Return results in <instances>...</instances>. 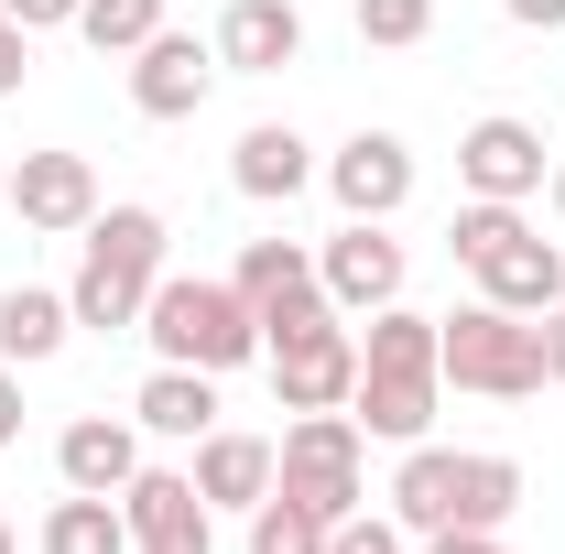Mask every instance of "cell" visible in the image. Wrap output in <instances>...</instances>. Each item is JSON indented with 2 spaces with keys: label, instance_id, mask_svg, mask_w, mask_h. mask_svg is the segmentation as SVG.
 I'll return each mask as SVG.
<instances>
[{
  "label": "cell",
  "instance_id": "cell-1",
  "mask_svg": "<svg viewBox=\"0 0 565 554\" xmlns=\"http://www.w3.org/2000/svg\"><path fill=\"white\" fill-rule=\"evenodd\" d=\"M141 338H152V359H174V370H250L262 359V316H250L239 283L163 273L152 305H141Z\"/></svg>",
  "mask_w": 565,
  "mask_h": 554
},
{
  "label": "cell",
  "instance_id": "cell-2",
  "mask_svg": "<svg viewBox=\"0 0 565 554\" xmlns=\"http://www.w3.org/2000/svg\"><path fill=\"white\" fill-rule=\"evenodd\" d=\"M163 217L152 207H98L87 217V262H76L66 305L76 327H98V338H120V327H141V305H152V283H163Z\"/></svg>",
  "mask_w": 565,
  "mask_h": 554
},
{
  "label": "cell",
  "instance_id": "cell-3",
  "mask_svg": "<svg viewBox=\"0 0 565 554\" xmlns=\"http://www.w3.org/2000/svg\"><path fill=\"white\" fill-rule=\"evenodd\" d=\"M435 370L479 403H533L544 392V316L457 305V316H435Z\"/></svg>",
  "mask_w": 565,
  "mask_h": 554
},
{
  "label": "cell",
  "instance_id": "cell-4",
  "mask_svg": "<svg viewBox=\"0 0 565 554\" xmlns=\"http://www.w3.org/2000/svg\"><path fill=\"white\" fill-rule=\"evenodd\" d=\"M359 414H294L282 424V446H273V489L282 500H305L316 522H349V511H370L359 500Z\"/></svg>",
  "mask_w": 565,
  "mask_h": 554
},
{
  "label": "cell",
  "instance_id": "cell-5",
  "mask_svg": "<svg viewBox=\"0 0 565 554\" xmlns=\"http://www.w3.org/2000/svg\"><path fill=\"white\" fill-rule=\"evenodd\" d=\"M262 359H273V392H282V414H349V392H359V338L338 327V316H316V327L273 338Z\"/></svg>",
  "mask_w": 565,
  "mask_h": 554
},
{
  "label": "cell",
  "instance_id": "cell-6",
  "mask_svg": "<svg viewBox=\"0 0 565 554\" xmlns=\"http://www.w3.org/2000/svg\"><path fill=\"white\" fill-rule=\"evenodd\" d=\"M403 239H392V217H349L327 251H316V283H327V305L338 316H381V305H403Z\"/></svg>",
  "mask_w": 565,
  "mask_h": 554
},
{
  "label": "cell",
  "instance_id": "cell-7",
  "mask_svg": "<svg viewBox=\"0 0 565 554\" xmlns=\"http://www.w3.org/2000/svg\"><path fill=\"white\" fill-rule=\"evenodd\" d=\"M228 283L250 294V316H262V348L294 338V327H316V316H338V305H327V283H316V251H305V239H250Z\"/></svg>",
  "mask_w": 565,
  "mask_h": 554
},
{
  "label": "cell",
  "instance_id": "cell-8",
  "mask_svg": "<svg viewBox=\"0 0 565 554\" xmlns=\"http://www.w3.org/2000/svg\"><path fill=\"white\" fill-rule=\"evenodd\" d=\"M120 522H131V554H217V511L185 468H141L120 489Z\"/></svg>",
  "mask_w": 565,
  "mask_h": 554
},
{
  "label": "cell",
  "instance_id": "cell-9",
  "mask_svg": "<svg viewBox=\"0 0 565 554\" xmlns=\"http://www.w3.org/2000/svg\"><path fill=\"white\" fill-rule=\"evenodd\" d=\"M327 196L349 217H403L414 207V141L403 131H349L327 152Z\"/></svg>",
  "mask_w": 565,
  "mask_h": 554
},
{
  "label": "cell",
  "instance_id": "cell-10",
  "mask_svg": "<svg viewBox=\"0 0 565 554\" xmlns=\"http://www.w3.org/2000/svg\"><path fill=\"white\" fill-rule=\"evenodd\" d=\"M217 76H228L217 44H196V33H152V44L131 55V109H141V120H196Z\"/></svg>",
  "mask_w": 565,
  "mask_h": 554
},
{
  "label": "cell",
  "instance_id": "cell-11",
  "mask_svg": "<svg viewBox=\"0 0 565 554\" xmlns=\"http://www.w3.org/2000/svg\"><path fill=\"white\" fill-rule=\"evenodd\" d=\"M457 185H468V196H500V207L544 196V131H533V120H468Z\"/></svg>",
  "mask_w": 565,
  "mask_h": 554
},
{
  "label": "cell",
  "instance_id": "cell-12",
  "mask_svg": "<svg viewBox=\"0 0 565 554\" xmlns=\"http://www.w3.org/2000/svg\"><path fill=\"white\" fill-rule=\"evenodd\" d=\"M11 217L22 228H55V239H87V217H98V163L87 152H22L11 163Z\"/></svg>",
  "mask_w": 565,
  "mask_h": 554
},
{
  "label": "cell",
  "instance_id": "cell-13",
  "mask_svg": "<svg viewBox=\"0 0 565 554\" xmlns=\"http://www.w3.org/2000/svg\"><path fill=\"white\" fill-rule=\"evenodd\" d=\"M55 479L120 500V489L141 479V424H131V414H76L66 435H55Z\"/></svg>",
  "mask_w": 565,
  "mask_h": 554
},
{
  "label": "cell",
  "instance_id": "cell-14",
  "mask_svg": "<svg viewBox=\"0 0 565 554\" xmlns=\"http://www.w3.org/2000/svg\"><path fill=\"white\" fill-rule=\"evenodd\" d=\"M207 44H217L228 76H282L294 55H305V11H294V0H228Z\"/></svg>",
  "mask_w": 565,
  "mask_h": 554
},
{
  "label": "cell",
  "instance_id": "cell-15",
  "mask_svg": "<svg viewBox=\"0 0 565 554\" xmlns=\"http://www.w3.org/2000/svg\"><path fill=\"white\" fill-rule=\"evenodd\" d=\"M185 479H196L207 511H262V500H273V435H228V424H207Z\"/></svg>",
  "mask_w": 565,
  "mask_h": 554
},
{
  "label": "cell",
  "instance_id": "cell-16",
  "mask_svg": "<svg viewBox=\"0 0 565 554\" xmlns=\"http://www.w3.org/2000/svg\"><path fill=\"white\" fill-rule=\"evenodd\" d=\"M479 305H500V316H555L565 305V251L555 239H500L490 262H479Z\"/></svg>",
  "mask_w": 565,
  "mask_h": 554
},
{
  "label": "cell",
  "instance_id": "cell-17",
  "mask_svg": "<svg viewBox=\"0 0 565 554\" xmlns=\"http://www.w3.org/2000/svg\"><path fill=\"white\" fill-rule=\"evenodd\" d=\"M228 185H239L250 207H294V196L316 185V152H305V131H294V120L239 131V152H228Z\"/></svg>",
  "mask_w": 565,
  "mask_h": 554
},
{
  "label": "cell",
  "instance_id": "cell-18",
  "mask_svg": "<svg viewBox=\"0 0 565 554\" xmlns=\"http://www.w3.org/2000/svg\"><path fill=\"white\" fill-rule=\"evenodd\" d=\"M435 370H359V392H349V414L359 435H381V446H424V424H435Z\"/></svg>",
  "mask_w": 565,
  "mask_h": 554
},
{
  "label": "cell",
  "instance_id": "cell-19",
  "mask_svg": "<svg viewBox=\"0 0 565 554\" xmlns=\"http://www.w3.org/2000/svg\"><path fill=\"white\" fill-rule=\"evenodd\" d=\"M131 424H141V435H174V446H196V435L217 424V370H174V359H163V370L131 392Z\"/></svg>",
  "mask_w": 565,
  "mask_h": 554
},
{
  "label": "cell",
  "instance_id": "cell-20",
  "mask_svg": "<svg viewBox=\"0 0 565 554\" xmlns=\"http://www.w3.org/2000/svg\"><path fill=\"white\" fill-rule=\"evenodd\" d=\"M66 338H76L66 294H44V283H11V294H0V359H11V370H44Z\"/></svg>",
  "mask_w": 565,
  "mask_h": 554
},
{
  "label": "cell",
  "instance_id": "cell-21",
  "mask_svg": "<svg viewBox=\"0 0 565 554\" xmlns=\"http://www.w3.org/2000/svg\"><path fill=\"white\" fill-rule=\"evenodd\" d=\"M392 522H403V533H446V522H457V446H403V468H392Z\"/></svg>",
  "mask_w": 565,
  "mask_h": 554
},
{
  "label": "cell",
  "instance_id": "cell-22",
  "mask_svg": "<svg viewBox=\"0 0 565 554\" xmlns=\"http://www.w3.org/2000/svg\"><path fill=\"white\" fill-rule=\"evenodd\" d=\"M33 554H131V522H120V500H98V489H66V500L44 511Z\"/></svg>",
  "mask_w": 565,
  "mask_h": 554
},
{
  "label": "cell",
  "instance_id": "cell-23",
  "mask_svg": "<svg viewBox=\"0 0 565 554\" xmlns=\"http://www.w3.org/2000/svg\"><path fill=\"white\" fill-rule=\"evenodd\" d=\"M522 511V468L511 457H457V522L446 533H500Z\"/></svg>",
  "mask_w": 565,
  "mask_h": 554
},
{
  "label": "cell",
  "instance_id": "cell-24",
  "mask_svg": "<svg viewBox=\"0 0 565 554\" xmlns=\"http://www.w3.org/2000/svg\"><path fill=\"white\" fill-rule=\"evenodd\" d=\"M359 370H435V316L381 305V316L359 327ZM435 381H446V370H435Z\"/></svg>",
  "mask_w": 565,
  "mask_h": 554
},
{
  "label": "cell",
  "instance_id": "cell-25",
  "mask_svg": "<svg viewBox=\"0 0 565 554\" xmlns=\"http://www.w3.org/2000/svg\"><path fill=\"white\" fill-rule=\"evenodd\" d=\"M76 33H87L98 55H141V44L163 33V0H87V11H76Z\"/></svg>",
  "mask_w": 565,
  "mask_h": 554
},
{
  "label": "cell",
  "instance_id": "cell-26",
  "mask_svg": "<svg viewBox=\"0 0 565 554\" xmlns=\"http://www.w3.org/2000/svg\"><path fill=\"white\" fill-rule=\"evenodd\" d=\"M500 239H522V207H500V196H468V207H457V228H446V262H468V273H479Z\"/></svg>",
  "mask_w": 565,
  "mask_h": 554
},
{
  "label": "cell",
  "instance_id": "cell-27",
  "mask_svg": "<svg viewBox=\"0 0 565 554\" xmlns=\"http://www.w3.org/2000/svg\"><path fill=\"white\" fill-rule=\"evenodd\" d=\"M250 554H327V522H316V511H305V500H262V511H250Z\"/></svg>",
  "mask_w": 565,
  "mask_h": 554
},
{
  "label": "cell",
  "instance_id": "cell-28",
  "mask_svg": "<svg viewBox=\"0 0 565 554\" xmlns=\"http://www.w3.org/2000/svg\"><path fill=\"white\" fill-rule=\"evenodd\" d=\"M424 33H435V0H359V44H392L403 55Z\"/></svg>",
  "mask_w": 565,
  "mask_h": 554
},
{
  "label": "cell",
  "instance_id": "cell-29",
  "mask_svg": "<svg viewBox=\"0 0 565 554\" xmlns=\"http://www.w3.org/2000/svg\"><path fill=\"white\" fill-rule=\"evenodd\" d=\"M327 554H403V522L392 511H349V522H327Z\"/></svg>",
  "mask_w": 565,
  "mask_h": 554
},
{
  "label": "cell",
  "instance_id": "cell-30",
  "mask_svg": "<svg viewBox=\"0 0 565 554\" xmlns=\"http://www.w3.org/2000/svg\"><path fill=\"white\" fill-rule=\"evenodd\" d=\"M0 11H11L22 33H76V11H87V0H0Z\"/></svg>",
  "mask_w": 565,
  "mask_h": 554
},
{
  "label": "cell",
  "instance_id": "cell-31",
  "mask_svg": "<svg viewBox=\"0 0 565 554\" xmlns=\"http://www.w3.org/2000/svg\"><path fill=\"white\" fill-rule=\"evenodd\" d=\"M22 66H33V33H22V22H11V11H0V98H11V87H22Z\"/></svg>",
  "mask_w": 565,
  "mask_h": 554
},
{
  "label": "cell",
  "instance_id": "cell-32",
  "mask_svg": "<svg viewBox=\"0 0 565 554\" xmlns=\"http://www.w3.org/2000/svg\"><path fill=\"white\" fill-rule=\"evenodd\" d=\"M0 446H22V370L0 359Z\"/></svg>",
  "mask_w": 565,
  "mask_h": 554
},
{
  "label": "cell",
  "instance_id": "cell-33",
  "mask_svg": "<svg viewBox=\"0 0 565 554\" xmlns=\"http://www.w3.org/2000/svg\"><path fill=\"white\" fill-rule=\"evenodd\" d=\"M500 11H511L522 33H565V0H500Z\"/></svg>",
  "mask_w": 565,
  "mask_h": 554
},
{
  "label": "cell",
  "instance_id": "cell-34",
  "mask_svg": "<svg viewBox=\"0 0 565 554\" xmlns=\"http://www.w3.org/2000/svg\"><path fill=\"white\" fill-rule=\"evenodd\" d=\"M424 554H500V533H424Z\"/></svg>",
  "mask_w": 565,
  "mask_h": 554
},
{
  "label": "cell",
  "instance_id": "cell-35",
  "mask_svg": "<svg viewBox=\"0 0 565 554\" xmlns=\"http://www.w3.org/2000/svg\"><path fill=\"white\" fill-rule=\"evenodd\" d=\"M544 381H555V392H565V305H555V316H544Z\"/></svg>",
  "mask_w": 565,
  "mask_h": 554
},
{
  "label": "cell",
  "instance_id": "cell-36",
  "mask_svg": "<svg viewBox=\"0 0 565 554\" xmlns=\"http://www.w3.org/2000/svg\"><path fill=\"white\" fill-rule=\"evenodd\" d=\"M544 196H555V217H565V163H555V174H544Z\"/></svg>",
  "mask_w": 565,
  "mask_h": 554
},
{
  "label": "cell",
  "instance_id": "cell-37",
  "mask_svg": "<svg viewBox=\"0 0 565 554\" xmlns=\"http://www.w3.org/2000/svg\"><path fill=\"white\" fill-rule=\"evenodd\" d=\"M0 554H22V544H11V522H0Z\"/></svg>",
  "mask_w": 565,
  "mask_h": 554
}]
</instances>
